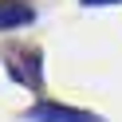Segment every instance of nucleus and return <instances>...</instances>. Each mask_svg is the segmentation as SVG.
<instances>
[{"label": "nucleus", "instance_id": "obj_1", "mask_svg": "<svg viewBox=\"0 0 122 122\" xmlns=\"http://www.w3.org/2000/svg\"><path fill=\"white\" fill-rule=\"evenodd\" d=\"M4 67H8V75L20 87H28L32 95H43V55H40V47H32V43L4 47Z\"/></svg>", "mask_w": 122, "mask_h": 122}, {"label": "nucleus", "instance_id": "obj_2", "mask_svg": "<svg viewBox=\"0 0 122 122\" xmlns=\"http://www.w3.org/2000/svg\"><path fill=\"white\" fill-rule=\"evenodd\" d=\"M24 122H106V118H102V114H95V110L67 106V102H59V98L40 95V98L24 110Z\"/></svg>", "mask_w": 122, "mask_h": 122}, {"label": "nucleus", "instance_id": "obj_4", "mask_svg": "<svg viewBox=\"0 0 122 122\" xmlns=\"http://www.w3.org/2000/svg\"><path fill=\"white\" fill-rule=\"evenodd\" d=\"M83 8H114V4H122V0H79Z\"/></svg>", "mask_w": 122, "mask_h": 122}, {"label": "nucleus", "instance_id": "obj_3", "mask_svg": "<svg viewBox=\"0 0 122 122\" xmlns=\"http://www.w3.org/2000/svg\"><path fill=\"white\" fill-rule=\"evenodd\" d=\"M36 24V0H0V36Z\"/></svg>", "mask_w": 122, "mask_h": 122}]
</instances>
